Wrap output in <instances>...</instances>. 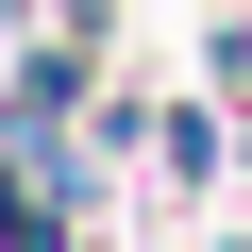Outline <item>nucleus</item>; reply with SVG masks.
Listing matches in <instances>:
<instances>
[{
	"label": "nucleus",
	"instance_id": "1",
	"mask_svg": "<svg viewBox=\"0 0 252 252\" xmlns=\"http://www.w3.org/2000/svg\"><path fill=\"white\" fill-rule=\"evenodd\" d=\"M0 252H67V185L34 168V135H17V168H0Z\"/></svg>",
	"mask_w": 252,
	"mask_h": 252
}]
</instances>
